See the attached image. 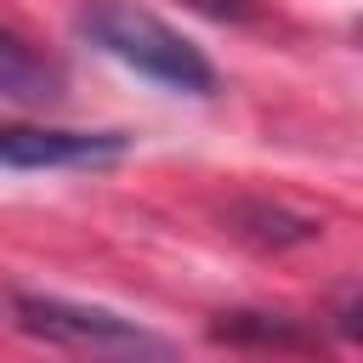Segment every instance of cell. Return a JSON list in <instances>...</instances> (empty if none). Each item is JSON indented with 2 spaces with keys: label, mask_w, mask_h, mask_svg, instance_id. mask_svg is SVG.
<instances>
[{
  "label": "cell",
  "mask_w": 363,
  "mask_h": 363,
  "mask_svg": "<svg viewBox=\"0 0 363 363\" xmlns=\"http://www.w3.org/2000/svg\"><path fill=\"white\" fill-rule=\"evenodd\" d=\"M79 34L108 51L113 62L136 68L142 79L176 91V96H210L216 91V62L187 40L176 34L164 17L142 11V6H125V0H85L79 6Z\"/></svg>",
  "instance_id": "1"
},
{
  "label": "cell",
  "mask_w": 363,
  "mask_h": 363,
  "mask_svg": "<svg viewBox=\"0 0 363 363\" xmlns=\"http://www.w3.org/2000/svg\"><path fill=\"white\" fill-rule=\"evenodd\" d=\"M17 329L57 340V346H85V352H170V340L147 335L136 318H119L108 306H79L57 295H17L11 301Z\"/></svg>",
  "instance_id": "2"
},
{
  "label": "cell",
  "mask_w": 363,
  "mask_h": 363,
  "mask_svg": "<svg viewBox=\"0 0 363 363\" xmlns=\"http://www.w3.org/2000/svg\"><path fill=\"white\" fill-rule=\"evenodd\" d=\"M130 153L125 130H68V125H0L6 170H91Z\"/></svg>",
  "instance_id": "3"
},
{
  "label": "cell",
  "mask_w": 363,
  "mask_h": 363,
  "mask_svg": "<svg viewBox=\"0 0 363 363\" xmlns=\"http://www.w3.org/2000/svg\"><path fill=\"white\" fill-rule=\"evenodd\" d=\"M62 85H68L62 62L45 57V51H40L28 34H17L11 23H0V96L34 108V102H57Z\"/></svg>",
  "instance_id": "4"
},
{
  "label": "cell",
  "mask_w": 363,
  "mask_h": 363,
  "mask_svg": "<svg viewBox=\"0 0 363 363\" xmlns=\"http://www.w3.org/2000/svg\"><path fill=\"white\" fill-rule=\"evenodd\" d=\"M216 340H238V346H306L312 335L295 329L289 318H272V312H221L210 323Z\"/></svg>",
  "instance_id": "5"
},
{
  "label": "cell",
  "mask_w": 363,
  "mask_h": 363,
  "mask_svg": "<svg viewBox=\"0 0 363 363\" xmlns=\"http://www.w3.org/2000/svg\"><path fill=\"white\" fill-rule=\"evenodd\" d=\"M193 11H204V17H216V23H244L250 17V0H187Z\"/></svg>",
  "instance_id": "6"
}]
</instances>
